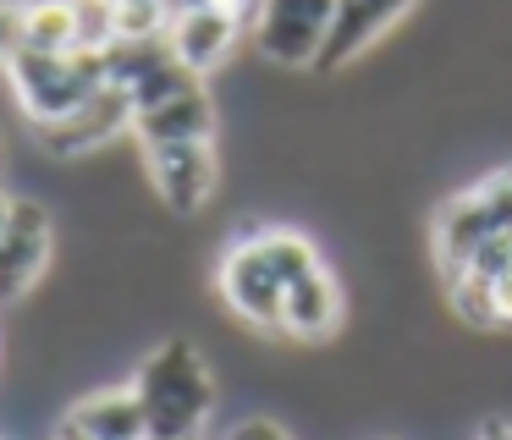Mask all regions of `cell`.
<instances>
[{
    "label": "cell",
    "instance_id": "cell-7",
    "mask_svg": "<svg viewBox=\"0 0 512 440\" xmlns=\"http://www.w3.org/2000/svg\"><path fill=\"white\" fill-rule=\"evenodd\" d=\"M133 116H138L133 94L116 88V83H105V88H94L72 116L39 127V143H45L50 154H61V160H72V154H94V149H105V143H116L122 132H133Z\"/></svg>",
    "mask_w": 512,
    "mask_h": 440
},
{
    "label": "cell",
    "instance_id": "cell-14",
    "mask_svg": "<svg viewBox=\"0 0 512 440\" xmlns=\"http://www.w3.org/2000/svg\"><path fill=\"white\" fill-rule=\"evenodd\" d=\"M23 50H78L67 0H34V6H23Z\"/></svg>",
    "mask_w": 512,
    "mask_h": 440
},
{
    "label": "cell",
    "instance_id": "cell-11",
    "mask_svg": "<svg viewBox=\"0 0 512 440\" xmlns=\"http://www.w3.org/2000/svg\"><path fill=\"white\" fill-rule=\"evenodd\" d=\"M336 325H342V292H336V281L320 270L298 275V281L287 286V297H281V336L292 341H325L336 336Z\"/></svg>",
    "mask_w": 512,
    "mask_h": 440
},
{
    "label": "cell",
    "instance_id": "cell-22",
    "mask_svg": "<svg viewBox=\"0 0 512 440\" xmlns=\"http://www.w3.org/2000/svg\"><path fill=\"white\" fill-rule=\"evenodd\" d=\"M193 6L221 11V17H232L237 28H254V22H259V6H265V0H193Z\"/></svg>",
    "mask_w": 512,
    "mask_h": 440
},
{
    "label": "cell",
    "instance_id": "cell-26",
    "mask_svg": "<svg viewBox=\"0 0 512 440\" xmlns=\"http://www.w3.org/2000/svg\"><path fill=\"white\" fill-rule=\"evenodd\" d=\"M17 6H34V0H17Z\"/></svg>",
    "mask_w": 512,
    "mask_h": 440
},
{
    "label": "cell",
    "instance_id": "cell-9",
    "mask_svg": "<svg viewBox=\"0 0 512 440\" xmlns=\"http://www.w3.org/2000/svg\"><path fill=\"white\" fill-rule=\"evenodd\" d=\"M419 0H336V17H331V33H325V50L314 61V72H342L353 66L358 55L369 50L375 39H386Z\"/></svg>",
    "mask_w": 512,
    "mask_h": 440
},
{
    "label": "cell",
    "instance_id": "cell-19",
    "mask_svg": "<svg viewBox=\"0 0 512 440\" xmlns=\"http://www.w3.org/2000/svg\"><path fill=\"white\" fill-rule=\"evenodd\" d=\"M485 281V314L490 330H512V264H501L496 275H479Z\"/></svg>",
    "mask_w": 512,
    "mask_h": 440
},
{
    "label": "cell",
    "instance_id": "cell-23",
    "mask_svg": "<svg viewBox=\"0 0 512 440\" xmlns=\"http://www.w3.org/2000/svg\"><path fill=\"white\" fill-rule=\"evenodd\" d=\"M479 440H512V424L507 418H490V424H479Z\"/></svg>",
    "mask_w": 512,
    "mask_h": 440
},
{
    "label": "cell",
    "instance_id": "cell-4",
    "mask_svg": "<svg viewBox=\"0 0 512 440\" xmlns=\"http://www.w3.org/2000/svg\"><path fill=\"white\" fill-rule=\"evenodd\" d=\"M215 281H221V297H226V308H232L237 319H248L254 330L281 336V297H287V275H281L276 259L265 253L259 231H248L243 242L226 248Z\"/></svg>",
    "mask_w": 512,
    "mask_h": 440
},
{
    "label": "cell",
    "instance_id": "cell-20",
    "mask_svg": "<svg viewBox=\"0 0 512 440\" xmlns=\"http://www.w3.org/2000/svg\"><path fill=\"white\" fill-rule=\"evenodd\" d=\"M23 50V6L17 0H0V66Z\"/></svg>",
    "mask_w": 512,
    "mask_h": 440
},
{
    "label": "cell",
    "instance_id": "cell-2",
    "mask_svg": "<svg viewBox=\"0 0 512 440\" xmlns=\"http://www.w3.org/2000/svg\"><path fill=\"white\" fill-rule=\"evenodd\" d=\"M12 94L34 127L72 116L94 88H105V55L100 50H17L6 61Z\"/></svg>",
    "mask_w": 512,
    "mask_h": 440
},
{
    "label": "cell",
    "instance_id": "cell-15",
    "mask_svg": "<svg viewBox=\"0 0 512 440\" xmlns=\"http://www.w3.org/2000/svg\"><path fill=\"white\" fill-rule=\"evenodd\" d=\"M100 55H105V83L133 88L144 72H155V66L166 61L171 44H166V39H111Z\"/></svg>",
    "mask_w": 512,
    "mask_h": 440
},
{
    "label": "cell",
    "instance_id": "cell-10",
    "mask_svg": "<svg viewBox=\"0 0 512 440\" xmlns=\"http://www.w3.org/2000/svg\"><path fill=\"white\" fill-rule=\"evenodd\" d=\"M133 132L144 149H166V143H210L215 138V99L210 88H188V94L166 99L155 110H138Z\"/></svg>",
    "mask_w": 512,
    "mask_h": 440
},
{
    "label": "cell",
    "instance_id": "cell-8",
    "mask_svg": "<svg viewBox=\"0 0 512 440\" xmlns=\"http://www.w3.org/2000/svg\"><path fill=\"white\" fill-rule=\"evenodd\" d=\"M144 154H149L155 198L177 220H193L204 204H210L215 176H221V160H215L210 143H166V149H144Z\"/></svg>",
    "mask_w": 512,
    "mask_h": 440
},
{
    "label": "cell",
    "instance_id": "cell-12",
    "mask_svg": "<svg viewBox=\"0 0 512 440\" xmlns=\"http://www.w3.org/2000/svg\"><path fill=\"white\" fill-rule=\"evenodd\" d=\"M237 22L232 17H221V11H210V6H182L177 17H171V28H166V44H171V55H177L182 66H193V72H215V66L232 55V44H237Z\"/></svg>",
    "mask_w": 512,
    "mask_h": 440
},
{
    "label": "cell",
    "instance_id": "cell-1",
    "mask_svg": "<svg viewBox=\"0 0 512 440\" xmlns=\"http://www.w3.org/2000/svg\"><path fill=\"white\" fill-rule=\"evenodd\" d=\"M133 396L144 407L149 440H193L215 413V374L188 336H171L144 352L133 374Z\"/></svg>",
    "mask_w": 512,
    "mask_h": 440
},
{
    "label": "cell",
    "instance_id": "cell-6",
    "mask_svg": "<svg viewBox=\"0 0 512 440\" xmlns=\"http://www.w3.org/2000/svg\"><path fill=\"white\" fill-rule=\"evenodd\" d=\"M56 248V231H50V209L34 198H12V215L0 226V303H23L39 286Z\"/></svg>",
    "mask_w": 512,
    "mask_h": 440
},
{
    "label": "cell",
    "instance_id": "cell-5",
    "mask_svg": "<svg viewBox=\"0 0 512 440\" xmlns=\"http://www.w3.org/2000/svg\"><path fill=\"white\" fill-rule=\"evenodd\" d=\"M336 0H265L254 22V44L276 66H314L331 33Z\"/></svg>",
    "mask_w": 512,
    "mask_h": 440
},
{
    "label": "cell",
    "instance_id": "cell-13",
    "mask_svg": "<svg viewBox=\"0 0 512 440\" xmlns=\"http://www.w3.org/2000/svg\"><path fill=\"white\" fill-rule=\"evenodd\" d=\"M61 429H72L78 440H149V424H144V407H138L133 385H122V391H94L83 402H72Z\"/></svg>",
    "mask_w": 512,
    "mask_h": 440
},
{
    "label": "cell",
    "instance_id": "cell-18",
    "mask_svg": "<svg viewBox=\"0 0 512 440\" xmlns=\"http://www.w3.org/2000/svg\"><path fill=\"white\" fill-rule=\"evenodd\" d=\"M78 50H105L116 39V0H67Z\"/></svg>",
    "mask_w": 512,
    "mask_h": 440
},
{
    "label": "cell",
    "instance_id": "cell-21",
    "mask_svg": "<svg viewBox=\"0 0 512 440\" xmlns=\"http://www.w3.org/2000/svg\"><path fill=\"white\" fill-rule=\"evenodd\" d=\"M221 440H292V435H287V424H276V418H237Z\"/></svg>",
    "mask_w": 512,
    "mask_h": 440
},
{
    "label": "cell",
    "instance_id": "cell-24",
    "mask_svg": "<svg viewBox=\"0 0 512 440\" xmlns=\"http://www.w3.org/2000/svg\"><path fill=\"white\" fill-rule=\"evenodd\" d=\"M6 215H12V198L0 193V226H6Z\"/></svg>",
    "mask_w": 512,
    "mask_h": 440
},
{
    "label": "cell",
    "instance_id": "cell-16",
    "mask_svg": "<svg viewBox=\"0 0 512 440\" xmlns=\"http://www.w3.org/2000/svg\"><path fill=\"white\" fill-rule=\"evenodd\" d=\"M188 88H204V77L193 72V66H182L177 55H166V61L155 66V72H144L127 94H133V110H155V105H166V99H177V94H188Z\"/></svg>",
    "mask_w": 512,
    "mask_h": 440
},
{
    "label": "cell",
    "instance_id": "cell-25",
    "mask_svg": "<svg viewBox=\"0 0 512 440\" xmlns=\"http://www.w3.org/2000/svg\"><path fill=\"white\" fill-rule=\"evenodd\" d=\"M0 176H6V138H0Z\"/></svg>",
    "mask_w": 512,
    "mask_h": 440
},
{
    "label": "cell",
    "instance_id": "cell-17",
    "mask_svg": "<svg viewBox=\"0 0 512 440\" xmlns=\"http://www.w3.org/2000/svg\"><path fill=\"white\" fill-rule=\"evenodd\" d=\"M171 17V0H116V39H166Z\"/></svg>",
    "mask_w": 512,
    "mask_h": 440
},
{
    "label": "cell",
    "instance_id": "cell-3",
    "mask_svg": "<svg viewBox=\"0 0 512 440\" xmlns=\"http://www.w3.org/2000/svg\"><path fill=\"white\" fill-rule=\"evenodd\" d=\"M501 231H512V171L485 176L479 187L457 193L441 209V220H435V259H441L446 275H457Z\"/></svg>",
    "mask_w": 512,
    "mask_h": 440
}]
</instances>
